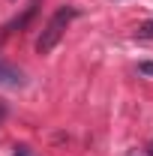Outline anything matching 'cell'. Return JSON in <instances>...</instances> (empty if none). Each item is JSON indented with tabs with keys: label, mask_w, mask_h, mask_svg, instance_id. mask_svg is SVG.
<instances>
[{
	"label": "cell",
	"mask_w": 153,
	"mask_h": 156,
	"mask_svg": "<svg viewBox=\"0 0 153 156\" xmlns=\"http://www.w3.org/2000/svg\"><path fill=\"white\" fill-rule=\"evenodd\" d=\"M75 18H78V9H75V6H60L57 12L51 15V21L45 24V30L39 33V39H36V51H39V54H48V51H54V45L63 39L66 27H69Z\"/></svg>",
	"instance_id": "6da1fadb"
},
{
	"label": "cell",
	"mask_w": 153,
	"mask_h": 156,
	"mask_svg": "<svg viewBox=\"0 0 153 156\" xmlns=\"http://www.w3.org/2000/svg\"><path fill=\"white\" fill-rule=\"evenodd\" d=\"M0 87H6V90H21L24 87V72L3 57H0Z\"/></svg>",
	"instance_id": "7a4b0ae2"
},
{
	"label": "cell",
	"mask_w": 153,
	"mask_h": 156,
	"mask_svg": "<svg viewBox=\"0 0 153 156\" xmlns=\"http://www.w3.org/2000/svg\"><path fill=\"white\" fill-rule=\"evenodd\" d=\"M135 36H138V39H150V36H153V21H147V24H141Z\"/></svg>",
	"instance_id": "3957f363"
},
{
	"label": "cell",
	"mask_w": 153,
	"mask_h": 156,
	"mask_svg": "<svg viewBox=\"0 0 153 156\" xmlns=\"http://www.w3.org/2000/svg\"><path fill=\"white\" fill-rule=\"evenodd\" d=\"M138 72H144V75H153V63H150V60H141V63H138Z\"/></svg>",
	"instance_id": "277c9868"
},
{
	"label": "cell",
	"mask_w": 153,
	"mask_h": 156,
	"mask_svg": "<svg viewBox=\"0 0 153 156\" xmlns=\"http://www.w3.org/2000/svg\"><path fill=\"white\" fill-rule=\"evenodd\" d=\"M12 156H36V153H33L27 144H21V147H15V153H12Z\"/></svg>",
	"instance_id": "5b68a950"
},
{
	"label": "cell",
	"mask_w": 153,
	"mask_h": 156,
	"mask_svg": "<svg viewBox=\"0 0 153 156\" xmlns=\"http://www.w3.org/2000/svg\"><path fill=\"white\" fill-rule=\"evenodd\" d=\"M129 156H150V153H147V150H132Z\"/></svg>",
	"instance_id": "8992f818"
},
{
	"label": "cell",
	"mask_w": 153,
	"mask_h": 156,
	"mask_svg": "<svg viewBox=\"0 0 153 156\" xmlns=\"http://www.w3.org/2000/svg\"><path fill=\"white\" fill-rule=\"evenodd\" d=\"M3 117H6V105L0 102V120H3Z\"/></svg>",
	"instance_id": "52a82bcc"
},
{
	"label": "cell",
	"mask_w": 153,
	"mask_h": 156,
	"mask_svg": "<svg viewBox=\"0 0 153 156\" xmlns=\"http://www.w3.org/2000/svg\"><path fill=\"white\" fill-rule=\"evenodd\" d=\"M147 153H150V156H153V144H150V150H147Z\"/></svg>",
	"instance_id": "ba28073f"
}]
</instances>
